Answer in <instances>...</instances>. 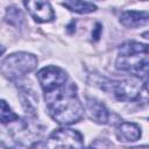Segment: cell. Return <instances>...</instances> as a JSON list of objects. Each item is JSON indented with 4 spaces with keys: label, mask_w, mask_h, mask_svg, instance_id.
Returning <instances> with one entry per match:
<instances>
[{
    "label": "cell",
    "mask_w": 149,
    "mask_h": 149,
    "mask_svg": "<svg viewBox=\"0 0 149 149\" xmlns=\"http://www.w3.org/2000/svg\"><path fill=\"white\" fill-rule=\"evenodd\" d=\"M76 90L74 84L68 83L61 88L45 93L49 114L56 122L70 125L83 118L84 108L77 97Z\"/></svg>",
    "instance_id": "6da1fadb"
},
{
    "label": "cell",
    "mask_w": 149,
    "mask_h": 149,
    "mask_svg": "<svg viewBox=\"0 0 149 149\" xmlns=\"http://www.w3.org/2000/svg\"><path fill=\"white\" fill-rule=\"evenodd\" d=\"M133 149H149V147H141V148H133Z\"/></svg>",
    "instance_id": "2e32d148"
},
{
    "label": "cell",
    "mask_w": 149,
    "mask_h": 149,
    "mask_svg": "<svg viewBox=\"0 0 149 149\" xmlns=\"http://www.w3.org/2000/svg\"><path fill=\"white\" fill-rule=\"evenodd\" d=\"M85 109L87 115L91 120L95 121L97 123H107L109 120V112L106 106L93 98H88L85 104Z\"/></svg>",
    "instance_id": "ba28073f"
},
{
    "label": "cell",
    "mask_w": 149,
    "mask_h": 149,
    "mask_svg": "<svg viewBox=\"0 0 149 149\" xmlns=\"http://www.w3.org/2000/svg\"><path fill=\"white\" fill-rule=\"evenodd\" d=\"M6 21L13 26L21 27V24L23 22V15L20 9H17L15 7H9L6 13Z\"/></svg>",
    "instance_id": "7c38bea8"
},
{
    "label": "cell",
    "mask_w": 149,
    "mask_h": 149,
    "mask_svg": "<svg viewBox=\"0 0 149 149\" xmlns=\"http://www.w3.org/2000/svg\"><path fill=\"white\" fill-rule=\"evenodd\" d=\"M116 136L120 141L134 142L141 137V128L134 122H120L116 127Z\"/></svg>",
    "instance_id": "30bf717a"
},
{
    "label": "cell",
    "mask_w": 149,
    "mask_h": 149,
    "mask_svg": "<svg viewBox=\"0 0 149 149\" xmlns=\"http://www.w3.org/2000/svg\"><path fill=\"white\" fill-rule=\"evenodd\" d=\"M116 68L136 77L149 74V45L139 42H126L119 48Z\"/></svg>",
    "instance_id": "7a4b0ae2"
},
{
    "label": "cell",
    "mask_w": 149,
    "mask_h": 149,
    "mask_svg": "<svg viewBox=\"0 0 149 149\" xmlns=\"http://www.w3.org/2000/svg\"><path fill=\"white\" fill-rule=\"evenodd\" d=\"M100 33H101V26L99 23H97V26H95V28H94V30L92 33V38L94 41H98L99 37H100Z\"/></svg>",
    "instance_id": "5bb4252c"
},
{
    "label": "cell",
    "mask_w": 149,
    "mask_h": 149,
    "mask_svg": "<svg viewBox=\"0 0 149 149\" xmlns=\"http://www.w3.org/2000/svg\"><path fill=\"white\" fill-rule=\"evenodd\" d=\"M88 149H98V148H94V147H90Z\"/></svg>",
    "instance_id": "e0dca14e"
},
{
    "label": "cell",
    "mask_w": 149,
    "mask_h": 149,
    "mask_svg": "<svg viewBox=\"0 0 149 149\" xmlns=\"http://www.w3.org/2000/svg\"><path fill=\"white\" fill-rule=\"evenodd\" d=\"M23 5L37 22H50L55 17V13L49 2L45 1H24Z\"/></svg>",
    "instance_id": "52a82bcc"
},
{
    "label": "cell",
    "mask_w": 149,
    "mask_h": 149,
    "mask_svg": "<svg viewBox=\"0 0 149 149\" xmlns=\"http://www.w3.org/2000/svg\"><path fill=\"white\" fill-rule=\"evenodd\" d=\"M101 88L113 94L120 101H132L140 97L141 86L134 80H102Z\"/></svg>",
    "instance_id": "5b68a950"
},
{
    "label": "cell",
    "mask_w": 149,
    "mask_h": 149,
    "mask_svg": "<svg viewBox=\"0 0 149 149\" xmlns=\"http://www.w3.org/2000/svg\"><path fill=\"white\" fill-rule=\"evenodd\" d=\"M62 5L64 7H66L68 9L79 13V14L91 13L97 9L95 5H93L91 2H86V1H66V2H63Z\"/></svg>",
    "instance_id": "8fae6325"
},
{
    "label": "cell",
    "mask_w": 149,
    "mask_h": 149,
    "mask_svg": "<svg viewBox=\"0 0 149 149\" xmlns=\"http://www.w3.org/2000/svg\"><path fill=\"white\" fill-rule=\"evenodd\" d=\"M144 87H146V90H147V92L149 93V78L147 79V81H146V84H144Z\"/></svg>",
    "instance_id": "9a60e30c"
},
{
    "label": "cell",
    "mask_w": 149,
    "mask_h": 149,
    "mask_svg": "<svg viewBox=\"0 0 149 149\" xmlns=\"http://www.w3.org/2000/svg\"><path fill=\"white\" fill-rule=\"evenodd\" d=\"M120 22L127 28H139L149 23V13L142 10H128L121 14Z\"/></svg>",
    "instance_id": "9c48e42d"
},
{
    "label": "cell",
    "mask_w": 149,
    "mask_h": 149,
    "mask_svg": "<svg viewBox=\"0 0 149 149\" xmlns=\"http://www.w3.org/2000/svg\"><path fill=\"white\" fill-rule=\"evenodd\" d=\"M0 118H1V122L5 125L7 122H12L15 120H19V115H16L10 107L7 105V102L5 100L1 101V113H0Z\"/></svg>",
    "instance_id": "4fadbf2b"
},
{
    "label": "cell",
    "mask_w": 149,
    "mask_h": 149,
    "mask_svg": "<svg viewBox=\"0 0 149 149\" xmlns=\"http://www.w3.org/2000/svg\"><path fill=\"white\" fill-rule=\"evenodd\" d=\"M37 79L41 84L44 94L50 93L57 88H61L65 84H68L66 72L55 65H49L41 69L37 72Z\"/></svg>",
    "instance_id": "8992f818"
},
{
    "label": "cell",
    "mask_w": 149,
    "mask_h": 149,
    "mask_svg": "<svg viewBox=\"0 0 149 149\" xmlns=\"http://www.w3.org/2000/svg\"><path fill=\"white\" fill-rule=\"evenodd\" d=\"M37 65V58L28 52H15L1 63V72L10 80H20Z\"/></svg>",
    "instance_id": "3957f363"
},
{
    "label": "cell",
    "mask_w": 149,
    "mask_h": 149,
    "mask_svg": "<svg viewBox=\"0 0 149 149\" xmlns=\"http://www.w3.org/2000/svg\"><path fill=\"white\" fill-rule=\"evenodd\" d=\"M83 136L71 128H58L47 139V149H83Z\"/></svg>",
    "instance_id": "277c9868"
}]
</instances>
